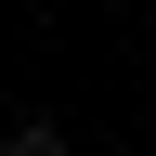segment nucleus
<instances>
[{
    "label": "nucleus",
    "mask_w": 156,
    "mask_h": 156,
    "mask_svg": "<svg viewBox=\"0 0 156 156\" xmlns=\"http://www.w3.org/2000/svg\"><path fill=\"white\" fill-rule=\"evenodd\" d=\"M0 156H65V130H52V117H26V130H13Z\"/></svg>",
    "instance_id": "nucleus-1"
}]
</instances>
